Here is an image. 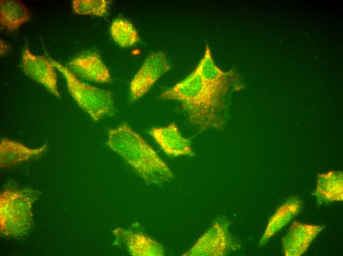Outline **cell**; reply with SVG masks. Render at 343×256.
<instances>
[{
	"mask_svg": "<svg viewBox=\"0 0 343 256\" xmlns=\"http://www.w3.org/2000/svg\"><path fill=\"white\" fill-rule=\"evenodd\" d=\"M110 33L114 41L123 47H131L139 39L137 31L133 24L122 18L117 19L112 22Z\"/></svg>",
	"mask_w": 343,
	"mask_h": 256,
	"instance_id": "cell-17",
	"label": "cell"
},
{
	"mask_svg": "<svg viewBox=\"0 0 343 256\" xmlns=\"http://www.w3.org/2000/svg\"><path fill=\"white\" fill-rule=\"evenodd\" d=\"M106 143L147 184H161L173 179V173L167 164L127 124L109 129Z\"/></svg>",
	"mask_w": 343,
	"mask_h": 256,
	"instance_id": "cell-2",
	"label": "cell"
},
{
	"mask_svg": "<svg viewBox=\"0 0 343 256\" xmlns=\"http://www.w3.org/2000/svg\"><path fill=\"white\" fill-rule=\"evenodd\" d=\"M115 244L134 256H163L165 249L160 243L141 232L117 227L112 230Z\"/></svg>",
	"mask_w": 343,
	"mask_h": 256,
	"instance_id": "cell-8",
	"label": "cell"
},
{
	"mask_svg": "<svg viewBox=\"0 0 343 256\" xmlns=\"http://www.w3.org/2000/svg\"><path fill=\"white\" fill-rule=\"evenodd\" d=\"M302 208L301 201L297 197H291L279 207L272 216L261 237L259 245L262 246L269 239L284 227Z\"/></svg>",
	"mask_w": 343,
	"mask_h": 256,
	"instance_id": "cell-14",
	"label": "cell"
},
{
	"mask_svg": "<svg viewBox=\"0 0 343 256\" xmlns=\"http://www.w3.org/2000/svg\"><path fill=\"white\" fill-rule=\"evenodd\" d=\"M45 143L35 149L26 147L23 144L3 138L0 143V166L8 167L42 154L47 149Z\"/></svg>",
	"mask_w": 343,
	"mask_h": 256,
	"instance_id": "cell-13",
	"label": "cell"
},
{
	"mask_svg": "<svg viewBox=\"0 0 343 256\" xmlns=\"http://www.w3.org/2000/svg\"><path fill=\"white\" fill-rule=\"evenodd\" d=\"M230 222L218 218L210 227L197 240L184 256H223L233 246L229 233Z\"/></svg>",
	"mask_w": 343,
	"mask_h": 256,
	"instance_id": "cell-5",
	"label": "cell"
},
{
	"mask_svg": "<svg viewBox=\"0 0 343 256\" xmlns=\"http://www.w3.org/2000/svg\"><path fill=\"white\" fill-rule=\"evenodd\" d=\"M109 1L106 0H74L72 1L73 11L80 15L104 16Z\"/></svg>",
	"mask_w": 343,
	"mask_h": 256,
	"instance_id": "cell-18",
	"label": "cell"
},
{
	"mask_svg": "<svg viewBox=\"0 0 343 256\" xmlns=\"http://www.w3.org/2000/svg\"><path fill=\"white\" fill-rule=\"evenodd\" d=\"M324 228L322 225L293 222L282 240L285 256L303 255Z\"/></svg>",
	"mask_w": 343,
	"mask_h": 256,
	"instance_id": "cell-12",
	"label": "cell"
},
{
	"mask_svg": "<svg viewBox=\"0 0 343 256\" xmlns=\"http://www.w3.org/2000/svg\"><path fill=\"white\" fill-rule=\"evenodd\" d=\"M65 66L76 77L98 83L111 81L108 68L96 53L89 52L80 54Z\"/></svg>",
	"mask_w": 343,
	"mask_h": 256,
	"instance_id": "cell-10",
	"label": "cell"
},
{
	"mask_svg": "<svg viewBox=\"0 0 343 256\" xmlns=\"http://www.w3.org/2000/svg\"><path fill=\"white\" fill-rule=\"evenodd\" d=\"M195 69L213 91L225 99L230 92L240 88L236 74L232 71H223L216 65L207 44L204 56Z\"/></svg>",
	"mask_w": 343,
	"mask_h": 256,
	"instance_id": "cell-7",
	"label": "cell"
},
{
	"mask_svg": "<svg viewBox=\"0 0 343 256\" xmlns=\"http://www.w3.org/2000/svg\"><path fill=\"white\" fill-rule=\"evenodd\" d=\"M36 192L30 190L7 189L0 195V232L18 238L26 234L33 223L32 206Z\"/></svg>",
	"mask_w": 343,
	"mask_h": 256,
	"instance_id": "cell-3",
	"label": "cell"
},
{
	"mask_svg": "<svg viewBox=\"0 0 343 256\" xmlns=\"http://www.w3.org/2000/svg\"><path fill=\"white\" fill-rule=\"evenodd\" d=\"M343 183V173L341 171H331L319 174L313 194L321 202L342 201Z\"/></svg>",
	"mask_w": 343,
	"mask_h": 256,
	"instance_id": "cell-15",
	"label": "cell"
},
{
	"mask_svg": "<svg viewBox=\"0 0 343 256\" xmlns=\"http://www.w3.org/2000/svg\"><path fill=\"white\" fill-rule=\"evenodd\" d=\"M53 66L66 78L68 90L81 108L98 121L114 113L111 92L86 84L74 76L65 66L50 58Z\"/></svg>",
	"mask_w": 343,
	"mask_h": 256,
	"instance_id": "cell-4",
	"label": "cell"
},
{
	"mask_svg": "<svg viewBox=\"0 0 343 256\" xmlns=\"http://www.w3.org/2000/svg\"><path fill=\"white\" fill-rule=\"evenodd\" d=\"M31 16L26 6L20 0H0V24L9 31H17L29 21Z\"/></svg>",
	"mask_w": 343,
	"mask_h": 256,
	"instance_id": "cell-16",
	"label": "cell"
},
{
	"mask_svg": "<svg viewBox=\"0 0 343 256\" xmlns=\"http://www.w3.org/2000/svg\"><path fill=\"white\" fill-rule=\"evenodd\" d=\"M23 70L29 77L44 86L52 94L60 98L57 76L50 61L34 55L27 46L22 53Z\"/></svg>",
	"mask_w": 343,
	"mask_h": 256,
	"instance_id": "cell-9",
	"label": "cell"
},
{
	"mask_svg": "<svg viewBox=\"0 0 343 256\" xmlns=\"http://www.w3.org/2000/svg\"><path fill=\"white\" fill-rule=\"evenodd\" d=\"M148 133L164 152L171 157L195 155L189 139L185 137L174 123L154 127Z\"/></svg>",
	"mask_w": 343,
	"mask_h": 256,
	"instance_id": "cell-11",
	"label": "cell"
},
{
	"mask_svg": "<svg viewBox=\"0 0 343 256\" xmlns=\"http://www.w3.org/2000/svg\"><path fill=\"white\" fill-rule=\"evenodd\" d=\"M9 47L5 44L3 43L1 41L0 42V54L3 55L4 54L6 53V50H8Z\"/></svg>",
	"mask_w": 343,
	"mask_h": 256,
	"instance_id": "cell-19",
	"label": "cell"
},
{
	"mask_svg": "<svg viewBox=\"0 0 343 256\" xmlns=\"http://www.w3.org/2000/svg\"><path fill=\"white\" fill-rule=\"evenodd\" d=\"M159 98L181 102L190 124L199 131L221 129L227 121L226 99L214 92L195 70L182 81L162 93Z\"/></svg>",
	"mask_w": 343,
	"mask_h": 256,
	"instance_id": "cell-1",
	"label": "cell"
},
{
	"mask_svg": "<svg viewBox=\"0 0 343 256\" xmlns=\"http://www.w3.org/2000/svg\"><path fill=\"white\" fill-rule=\"evenodd\" d=\"M170 68V64L164 53L158 52L149 55L131 82V100L135 101L142 97Z\"/></svg>",
	"mask_w": 343,
	"mask_h": 256,
	"instance_id": "cell-6",
	"label": "cell"
}]
</instances>
